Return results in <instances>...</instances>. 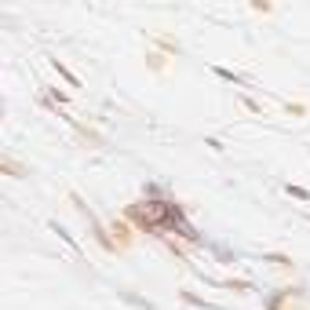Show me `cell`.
Returning <instances> with one entry per match:
<instances>
[{
    "mask_svg": "<svg viewBox=\"0 0 310 310\" xmlns=\"http://www.w3.org/2000/svg\"><path fill=\"white\" fill-rule=\"evenodd\" d=\"M267 306L270 310H310V299H306L303 288H281L277 296H270Z\"/></svg>",
    "mask_w": 310,
    "mask_h": 310,
    "instance_id": "cell-1",
    "label": "cell"
},
{
    "mask_svg": "<svg viewBox=\"0 0 310 310\" xmlns=\"http://www.w3.org/2000/svg\"><path fill=\"white\" fill-rule=\"evenodd\" d=\"M146 58H150V66H153V70H164V55H157V51H150Z\"/></svg>",
    "mask_w": 310,
    "mask_h": 310,
    "instance_id": "cell-2",
    "label": "cell"
}]
</instances>
